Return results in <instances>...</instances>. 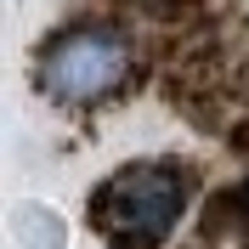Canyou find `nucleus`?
I'll return each mask as SVG.
<instances>
[{"label":"nucleus","mask_w":249,"mask_h":249,"mask_svg":"<svg viewBox=\"0 0 249 249\" xmlns=\"http://www.w3.org/2000/svg\"><path fill=\"white\" fill-rule=\"evenodd\" d=\"M147 68V46L124 17H68L34 46L29 79L40 102L57 113H102L130 96Z\"/></svg>","instance_id":"obj_1"},{"label":"nucleus","mask_w":249,"mask_h":249,"mask_svg":"<svg viewBox=\"0 0 249 249\" xmlns=\"http://www.w3.org/2000/svg\"><path fill=\"white\" fill-rule=\"evenodd\" d=\"M193 210V170L176 159H124L91 187L85 221L108 249H170Z\"/></svg>","instance_id":"obj_2"},{"label":"nucleus","mask_w":249,"mask_h":249,"mask_svg":"<svg viewBox=\"0 0 249 249\" xmlns=\"http://www.w3.org/2000/svg\"><path fill=\"white\" fill-rule=\"evenodd\" d=\"M232 215H238V221L249 227V176H244V181L232 187Z\"/></svg>","instance_id":"obj_3"}]
</instances>
